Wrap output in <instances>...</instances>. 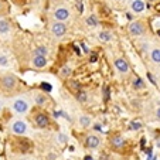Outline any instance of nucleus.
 I'll list each match as a JSON object with an SVG mask.
<instances>
[{"label":"nucleus","mask_w":160,"mask_h":160,"mask_svg":"<svg viewBox=\"0 0 160 160\" xmlns=\"http://www.w3.org/2000/svg\"><path fill=\"white\" fill-rule=\"evenodd\" d=\"M47 57H40V55H34L33 57V65L36 68H44L47 65Z\"/></svg>","instance_id":"9b49d317"},{"label":"nucleus","mask_w":160,"mask_h":160,"mask_svg":"<svg viewBox=\"0 0 160 160\" xmlns=\"http://www.w3.org/2000/svg\"><path fill=\"white\" fill-rule=\"evenodd\" d=\"M87 24L89 26V27H97L98 26V20L95 16H89V17L87 18Z\"/></svg>","instance_id":"4be33fe9"},{"label":"nucleus","mask_w":160,"mask_h":160,"mask_svg":"<svg viewBox=\"0 0 160 160\" xmlns=\"http://www.w3.org/2000/svg\"><path fill=\"white\" fill-rule=\"evenodd\" d=\"M28 160H36V159H28Z\"/></svg>","instance_id":"f704fd0d"},{"label":"nucleus","mask_w":160,"mask_h":160,"mask_svg":"<svg viewBox=\"0 0 160 160\" xmlns=\"http://www.w3.org/2000/svg\"><path fill=\"white\" fill-rule=\"evenodd\" d=\"M118 2H121V0H118Z\"/></svg>","instance_id":"e433bc0d"},{"label":"nucleus","mask_w":160,"mask_h":160,"mask_svg":"<svg viewBox=\"0 0 160 160\" xmlns=\"http://www.w3.org/2000/svg\"><path fill=\"white\" fill-rule=\"evenodd\" d=\"M84 160H94V159H92L91 156H85V159H84Z\"/></svg>","instance_id":"72a5a7b5"},{"label":"nucleus","mask_w":160,"mask_h":160,"mask_svg":"<svg viewBox=\"0 0 160 160\" xmlns=\"http://www.w3.org/2000/svg\"><path fill=\"white\" fill-rule=\"evenodd\" d=\"M52 16H54L55 21H61V23H64L65 20H68V18H70L71 13H70V10L65 9V7H58V9L54 12V14H52Z\"/></svg>","instance_id":"39448f33"},{"label":"nucleus","mask_w":160,"mask_h":160,"mask_svg":"<svg viewBox=\"0 0 160 160\" xmlns=\"http://www.w3.org/2000/svg\"><path fill=\"white\" fill-rule=\"evenodd\" d=\"M34 121H36V125L38 128H47L48 123H50V119L45 113H37L36 118H34Z\"/></svg>","instance_id":"1a4fd4ad"},{"label":"nucleus","mask_w":160,"mask_h":160,"mask_svg":"<svg viewBox=\"0 0 160 160\" xmlns=\"http://www.w3.org/2000/svg\"><path fill=\"white\" fill-rule=\"evenodd\" d=\"M79 123H81L84 128L89 126L91 125V118L89 116H81V118H79Z\"/></svg>","instance_id":"5701e85b"},{"label":"nucleus","mask_w":160,"mask_h":160,"mask_svg":"<svg viewBox=\"0 0 160 160\" xmlns=\"http://www.w3.org/2000/svg\"><path fill=\"white\" fill-rule=\"evenodd\" d=\"M27 123H26L23 119H16V121H13L12 123H10V130H12L14 135H26L27 133Z\"/></svg>","instance_id":"7ed1b4c3"},{"label":"nucleus","mask_w":160,"mask_h":160,"mask_svg":"<svg viewBox=\"0 0 160 160\" xmlns=\"http://www.w3.org/2000/svg\"><path fill=\"white\" fill-rule=\"evenodd\" d=\"M145 87V82H143V79L142 78H135V81H133V88L135 89H142V88Z\"/></svg>","instance_id":"6ab92c4d"},{"label":"nucleus","mask_w":160,"mask_h":160,"mask_svg":"<svg viewBox=\"0 0 160 160\" xmlns=\"http://www.w3.org/2000/svg\"><path fill=\"white\" fill-rule=\"evenodd\" d=\"M9 64H10V61H9V58H7V55L0 54V67H2V68H6V67H9Z\"/></svg>","instance_id":"412c9836"},{"label":"nucleus","mask_w":160,"mask_h":160,"mask_svg":"<svg viewBox=\"0 0 160 160\" xmlns=\"http://www.w3.org/2000/svg\"><path fill=\"white\" fill-rule=\"evenodd\" d=\"M0 87L6 92H12L17 87V78L13 74H4L0 77Z\"/></svg>","instance_id":"f03ea898"},{"label":"nucleus","mask_w":160,"mask_h":160,"mask_svg":"<svg viewBox=\"0 0 160 160\" xmlns=\"http://www.w3.org/2000/svg\"><path fill=\"white\" fill-rule=\"evenodd\" d=\"M41 88H42V89H45L47 92H50V91H51V85H48V84H41Z\"/></svg>","instance_id":"a878e982"},{"label":"nucleus","mask_w":160,"mask_h":160,"mask_svg":"<svg viewBox=\"0 0 160 160\" xmlns=\"http://www.w3.org/2000/svg\"><path fill=\"white\" fill-rule=\"evenodd\" d=\"M148 77H149V79H150V82H152V84H153V85L156 84V82H154V79H153V77H152L150 74H148Z\"/></svg>","instance_id":"2f4dec72"},{"label":"nucleus","mask_w":160,"mask_h":160,"mask_svg":"<svg viewBox=\"0 0 160 160\" xmlns=\"http://www.w3.org/2000/svg\"><path fill=\"white\" fill-rule=\"evenodd\" d=\"M98 38H99L101 41H103V42H108V41H111L112 34L109 33V31H101V33L98 34Z\"/></svg>","instance_id":"2eb2a0df"},{"label":"nucleus","mask_w":160,"mask_h":160,"mask_svg":"<svg viewBox=\"0 0 160 160\" xmlns=\"http://www.w3.org/2000/svg\"><path fill=\"white\" fill-rule=\"evenodd\" d=\"M150 60L154 64H160V48H153L150 51Z\"/></svg>","instance_id":"ddd939ff"},{"label":"nucleus","mask_w":160,"mask_h":160,"mask_svg":"<svg viewBox=\"0 0 160 160\" xmlns=\"http://www.w3.org/2000/svg\"><path fill=\"white\" fill-rule=\"evenodd\" d=\"M82 48H84L85 52H88V48H87V45H85V44H82Z\"/></svg>","instance_id":"473e14b6"},{"label":"nucleus","mask_w":160,"mask_h":160,"mask_svg":"<svg viewBox=\"0 0 160 160\" xmlns=\"http://www.w3.org/2000/svg\"><path fill=\"white\" fill-rule=\"evenodd\" d=\"M149 2H154V0H149Z\"/></svg>","instance_id":"c9c22d12"},{"label":"nucleus","mask_w":160,"mask_h":160,"mask_svg":"<svg viewBox=\"0 0 160 160\" xmlns=\"http://www.w3.org/2000/svg\"><path fill=\"white\" fill-rule=\"evenodd\" d=\"M58 139H60V142H62V143H64V142L67 140V138L62 135V133H60V135H58Z\"/></svg>","instance_id":"bb28decb"},{"label":"nucleus","mask_w":160,"mask_h":160,"mask_svg":"<svg viewBox=\"0 0 160 160\" xmlns=\"http://www.w3.org/2000/svg\"><path fill=\"white\" fill-rule=\"evenodd\" d=\"M3 106H4V101H3V98H0V112L3 111Z\"/></svg>","instance_id":"c85d7f7f"},{"label":"nucleus","mask_w":160,"mask_h":160,"mask_svg":"<svg viewBox=\"0 0 160 160\" xmlns=\"http://www.w3.org/2000/svg\"><path fill=\"white\" fill-rule=\"evenodd\" d=\"M71 67H68V65H65V67H62V68H61V77H62V78H68V77L71 75Z\"/></svg>","instance_id":"a211bd4d"},{"label":"nucleus","mask_w":160,"mask_h":160,"mask_svg":"<svg viewBox=\"0 0 160 160\" xmlns=\"http://www.w3.org/2000/svg\"><path fill=\"white\" fill-rule=\"evenodd\" d=\"M77 99H78L79 102H87V99H88L87 92H85V91H78V92H77Z\"/></svg>","instance_id":"aec40b11"},{"label":"nucleus","mask_w":160,"mask_h":160,"mask_svg":"<svg viewBox=\"0 0 160 160\" xmlns=\"http://www.w3.org/2000/svg\"><path fill=\"white\" fill-rule=\"evenodd\" d=\"M51 33L55 37H62L67 33V26L64 23H61V21H54L51 24Z\"/></svg>","instance_id":"423d86ee"},{"label":"nucleus","mask_w":160,"mask_h":160,"mask_svg":"<svg viewBox=\"0 0 160 160\" xmlns=\"http://www.w3.org/2000/svg\"><path fill=\"white\" fill-rule=\"evenodd\" d=\"M68 87L71 88V91H75V92L81 91V87H79V84H78V82H75V81H70V82H68Z\"/></svg>","instance_id":"b1692460"},{"label":"nucleus","mask_w":160,"mask_h":160,"mask_svg":"<svg viewBox=\"0 0 160 160\" xmlns=\"http://www.w3.org/2000/svg\"><path fill=\"white\" fill-rule=\"evenodd\" d=\"M9 30H10L9 21H7V20H0V33L6 34V33H9Z\"/></svg>","instance_id":"dca6fc26"},{"label":"nucleus","mask_w":160,"mask_h":160,"mask_svg":"<svg viewBox=\"0 0 160 160\" xmlns=\"http://www.w3.org/2000/svg\"><path fill=\"white\" fill-rule=\"evenodd\" d=\"M109 99V91H108V88H105V101H108Z\"/></svg>","instance_id":"c756f323"},{"label":"nucleus","mask_w":160,"mask_h":160,"mask_svg":"<svg viewBox=\"0 0 160 160\" xmlns=\"http://www.w3.org/2000/svg\"><path fill=\"white\" fill-rule=\"evenodd\" d=\"M111 143H112V146H113V148H116V149L123 148V146H125V139L122 138V136L116 135V136H113V138L111 139Z\"/></svg>","instance_id":"f8f14e48"},{"label":"nucleus","mask_w":160,"mask_h":160,"mask_svg":"<svg viewBox=\"0 0 160 160\" xmlns=\"http://www.w3.org/2000/svg\"><path fill=\"white\" fill-rule=\"evenodd\" d=\"M146 9V4L143 0H130V10L136 14H139V13H143Z\"/></svg>","instance_id":"0eeeda50"},{"label":"nucleus","mask_w":160,"mask_h":160,"mask_svg":"<svg viewBox=\"0 0 160 160\" xmlns=\"http://www.w3.org/2000/svg\"><path fill=\"white\" fill-rule=\"evenodd\" d=\"M34 55H40V57H47L48 55V48L44 47V45H40L34 50Z\"/></svg>","instance_id":"4468645a"},{"label":"nucleus","mask_w":160,"mask_h":160,"mask_svg":"<svg viewBox=\"0 0 160 160\" xmlns=\"http://www.w3.org/2000/svg\"><path fill=\"white\" fill-rule=\"evenodd\" d=\"M129 33L135 37L142 36V34L145 33V27H143L142 21H132L129 24Z\"/></svg>","instance_id":"20e7f679"},{"label":"nucleus","mask_w":160,"mask_h":160,"mask_svg":"<svg viewBox=\"0 0 160 160\" xmlns=\"http://www.w3.org/2000/svg\"><path fill=\"white\" fill-rule=\"evenodd\" d=\"M115 67H116V70H118L121 74H128L129 72V64H128V61L123 60V58H116L115 60Z\"/></svg>","instance_id":"6e6552de"},{"label":"nucleus","mask_w":160,"mask_h":160,"mask_svg":"<svg viewBox=\"0 0 160 160\" xmlns=\"http://www.w3.org/2000/svg\"><path fill=\"white\" fill-rule=\"evenodd\" d=\"M91 62H95V61H97V54H91Z\"/></svg>","instance_id":"cd10ccee"},{"label":"nucleus","mask_w":160,"mask_h":160,"mask_svg":"<svg viewBox=\"0 0 160 160\" xmlns=\"http://www.w3.org/2000/svg\"><path fill=\"white\" fill-rule=\"evenodd\" d=\"M140 128H142V123H140L139 121H133L132 123H130V129H133V130H139Z\"/></svg>","instance_id":"393cba45"},{"label":"nucleus","mask_w":160,"mask_h":160,"mask_svg":"<svg viewBox=\"0 0 160 160\" xmlns=\"http://www.w3.org/2000/svg\"><path fill=\"white\" fill-rule=\"evenodd\" d=\"M99 143H101V140L97 135H91L87 138V146L91 149H97L99 146Z\"/></svg>","instance_id":"9d476101"},{"label":"nucleus","mask_w":160,"mask_h":160,"mask_svg":"<svg viewBox=\"0 0 160 160\" xmlns=\"http://www.w3.org/2000/svg\"><path fill=\"white\" fill-rule=\"evenodd\" d=\"M12 109L18 115H24L30 109V102L26 97H17L12 101Z\"/></svg>","instance_id":"f257e3e1"},{"label":"nucleus","mask_w":160,"mask_h":160,"mask_svg":"<svg viewBox=\"0 0 160 160\" xmlns=\"http://www.w3.org/2000/svg\"><path fill=\"white\" fill-rule=\"evenodd\" d=\"M156 116H157V119L160 121V106L157 108V111H156Z\"/></svg>","instance_id":"7c9ffc66"},{"label":"nucleus","mask_w":160,"mask_h":160,"mask_svg":"<svg viewBox=\"0 0 160 160\" xmlns=\"http://www.w3.org/2000/svg\"><path fill=\"white\" fill-rule=\"evenodd\" d=\"M34 101H36L37 105H45V103H47V98L41 94H37L36 97H34Z\"/></svg>","instance_id":"f3484780"}]
</instances>
